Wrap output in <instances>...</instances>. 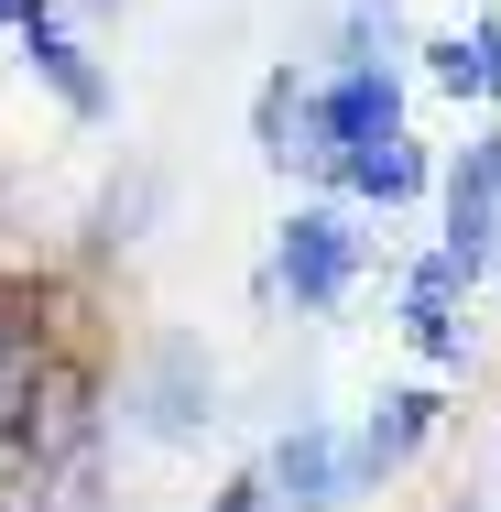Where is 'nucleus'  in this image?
<instances>
[{
  "mask_svg": "<svg viewBox=\"0 0 501 512\" xmlns=\"http://www.w3.org/2000/svg\"><path fill=\"white\" fill-rule=\"evenodd\" d=\"M273 284H284L305 316L349 306V284H360V229H349L338 207H295L284 240H273Z\"/></svg>",
  "mask_w": 501,
  "mask_h": 512,
  "instance_id": "obj_1",
  "label": "nucleus"
},
{
  "mask_svg": "<svg viewBox=\"0 0 501 512\" xmlns=\"http://www.w3.org/2000/svg\"><path fill=\"white\" fill-rule=\"evenodd\" d=\"M262 480H273V512H349V491H360V458H349L327 425H295V436L262 458Z\"/></svg>",
  "mask_w": 501,
  "mask_h": 512,
  "instance_id": "obj_2",
  "label": "nucleus"
},
{
  "mask_svg": "<svg viewBox=\"0 0 501 512\" xmlns=\"http://www.w3.org/2000/svg\"><path fill=\"white\" fill-rule=\"evenodd\" d=\"M491 240H501V131H480L447 164V251L458 262H491Z\"/></svg>",
  "mask_w": 501,
  "mask_h": 512,
  "instance_id": "obj_3",
  "label": "nucleus"
},
{
  "mask_svg": "<svg viewBox=\"0 0 501 512\" xmlns=\"http://www.w3.org/2000/svg\"><path fill=\"white\" fill-rule=\"evenodd\" d=\"M11 44H22V66H33L66 109H77V120H99V109H109V77L88 66V44L55 22V0H44V11H22V22H11Z\"/></svg>",
  "mask_w": 501,
  "mask_h": 512,
  "instance_id": "obj_4",
  "label": "nucleus"
},
{
  "mask_svg": "<svg viewBox=\"0 0 501 512\" xmlns=\"http://www.w3.org/2000/svg\"><path fill=\"white\" fill-rule=\"evenodd\" d=\"M469 273H480V262H458V251L414 262V284H403V327H414L425 360H469V338H458V295H469Z\"/></svg>",
  "mask_w": 501,
  "mask_h": 512,
  "instance_id": "obj_5",
  "label": "nucleus"
},
{
  "mask_svg": "<svg viewBox=\"0 0 501 512\" xmlns=\"http://www.w3.org/2000/svg\"><path fill=\"white\" fill-rule=\"evenodd\" d=\"M327 186H349V197H382V207H403V197H425V153H414L403 131H382V142H349V153L327 164Z\"/></svg>",
  "mask_w": 501,
  "mask_h": 512,
  "instance_id": "obj_6",
  "label": "nucleus"
},
{
  "mask_svg": "<svg viewBox=\"0 0 501 512\" xmlns=\"http://www.w3.org/2000/svg\"><path fill=\"white\" fill-rule=\"evenodd\" d=\"M425 77H436L447 99H491L501 109V11H480V22L447 33V44H425Z\"/></svg>",
  "mask_w": 501,
  "mask_h": 512,
  "instance_id": "obj_7",
  "label": "nucleus"
},
{
  "mask_svg": "<svg viewBox=\"0 0 501 512\" xmlns=\"http://www.w3.org/2000/svg\"><path fill=\"white\" fill-rule=\"evenodd\" d=\"M436 414H447V393H382V414H371V425H360V447H349V458H360V480L403 469V458L436 436Z\"/></svg>",
  "mask_w": 501,
  "mask_h": 512,
  "instance_id": "obj_8",
  "label": "nucleus"
},
{
  "mask_svg": "<svg viewBox=\"0 0 501 512\" xmlns=\"http://www.w3.org/2000/svg\"><path fill=\"white\" fill-rule=\"evenodd\" d=\"M218 512H273V480H262V469H251V480H229V491H218Z\"/></svg>",
  "mask_w": 501,
  "mask_h": 512,
  "instance_id": "obj_9",
  "label": "nucleus"
},
{
  "mask_svg": "<svg viewBox=\"0 0 501 512\" xmlns=\"http://www.w3.org/2000/svg\"><path fill=\"white\" fill-rule=\"evenodd\" d=\"M382 11H393V0H382Z\"/></svg>",
  "mask_w": 501,
  "mask_h": 512,
  "instance_id": "obj_10",
  "label": "nucleus"
}]
</instances>
